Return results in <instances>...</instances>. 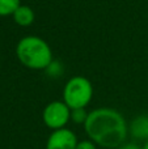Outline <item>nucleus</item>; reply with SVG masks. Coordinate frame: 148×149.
Instances as JSON below:
<instances>
[{"instance_id": "obj_3", "label": "nucleus", "mask_w": 148, "mask_h": 149, "mask_svg": "<svg viewBox=\"0 0 148 149\" xmlns=\"http://www.w3.org/2000/svg\"><path fill=\"white\" fill-rule=\"evenodd\" d=\"M93 97V85L87 77L73 76L63 88V101L70 109L87 107Z\"/></svg>"}, {"instance_id": "obj_9", "label": "nucleus", "mask_w": 148, "mask_h": 149, "mask_svg": "<svg viewBox=\"0 0 148 149\" xmlns=\"http://www.w3.org/2000/svg\"><path fill=\"white\" fill-rule=\"evenodd\" d=\"M88 111L85 107H77V109H71V122L75 124H84L88 118Z\"/></svg>"}, {"instance_id": "obj_1", "label": "nucleus", "mask_w": 148, "mask_h": 149, "mask_svg": "<svg viewBox=\"0 0 148 149\" xmlns=\"http://www.w3.org/2000/svg\"><path fill=\"white\" fill-rule=\"evenodd\" d=\"M85 134L92 141L106 149L119 148L126 143L128 124L123 115L112 107H97L88 114L84 123Z\"/></svg>"}, {"instance_id": "obj_12", "label": "nucleus", "mask_w": 148, "mask_h": 149, "mask_svg": "<svg viewBox=\"0 0 148 149\" xmlns=\"http://www.w3.org/2000/svg\"><path fill=\"white\" fill-rule=\"evenodd\" d=\"M142 149H148V140L143 143V145H142Z\"/></svg>"}, {"instance_id": "obj_4", "label": "nucleus", "mask_w": 148, "mask_h": 149, "mask_svg": "<svg viewBox=\"0 0 148 149\" xmlns=\"http://www.w3.org/2000/svg\"><path fill=\"white\" fill-rule=\"evenodd\" d=\"M42 120L51 131L63 128L71 120V109L63 100L49 102L42 111Z\"/></svg>"}, {"instance_id": "obj_10", "label": "nucleus", "mask_w": 148, "mask_h": 149, "mask_svg": "<svg viewBox=\"0 0 148 149\" xmlns=\"http://www.w3.org/2000/svg\"><path fill=\"white\" fill-rule=\"evenodd\" d=\"M76 149H97V145H96V143L92 141L91 139L81 140V141L77 143V145H76Z\"/></svg>"}, {"instance_id": "obj_7", "label": "nucleus", "mask_w": 148, "mask_h": 149, "mask_svg": "<svg viewBox=\"0 0 148 149\" xmlns=\"http://www.w3.org/2000/svg\"><path fill=\"white\" fill-rule=\"evenodd\" d=\"M15 22L17 24L18 26H22V28H28L31 24L34 22V18H36V15H34V10L31 9L29 5L21 4L17 9L15 10V13L12 15Z\"/></svg>"}, {"instance_id": "obj_11", "label": "nucleus", "mask_w": 148, "mask_h": 149, "mask_svg": "<svg viewBox=\"0 0 148 149\" xmlns=\"http://www.w3.org/2000/svg\"><path fill=\"white\" fill-rule=\"evenodd\" d=\"M118 149H142V147L135 143H123Z\"/></svg>"}, {"instance_id": "obj_8", "label": "nucleus", "mask_w": 148, "mask_h": 149, "mask_svg": "<svg viewBox=\"0 0 148 149\" xmlns=\"http://www.w3.org/2000/svg\"><path fill=\"white\" fill-rule=\"evenodd\" d=\"M21 5V0H0V17L12 16Z\"/></svg>"}, {"instance_id": "obj_6", "label": "nucleus", "mask_w": 148, "mask_h": 149, "mask_svg": "<svg viewBox=\"0 0 148 149\" xmlns=\"http://www.w3.org/2000/svg\"><path fill=\"white\" fill-rule=\"evenodd\" d=\"M128 134L131 137L140 141L148 140V114H142L134 118L128 124Z\"/></svg>"}, {"instance_id": "obj_2", "label": "nucleus", "mask_w": 148, "mask_h": 149, "mask_svg": "<svg viewBox=\"0 0 148 149\" xmlns=\"http://www.w3.org/2000/svg\"><path fill=\"white\" fill-rule=\"evenodd\" d=\"M16 56L24 67L34 71L47 70L54 62L50 45L37 36H26L21 38L16 46Z\"/></svg>"}, {"instance_id": "obj_5", "label": "nucleus", "mask_w": 148, "mask_h": 149, "mask_svg": "<svg viewBox=\"0 0 148 149\" xmlns=\"http://www.w3.org/2000/svg\"><path fill=\"white\" fill-rule=\"evenodd\" d=\"M79 140L72 130L63 127L54 130L49 135L46 141V149H76Z\"/></svg>"}]
</instances>
